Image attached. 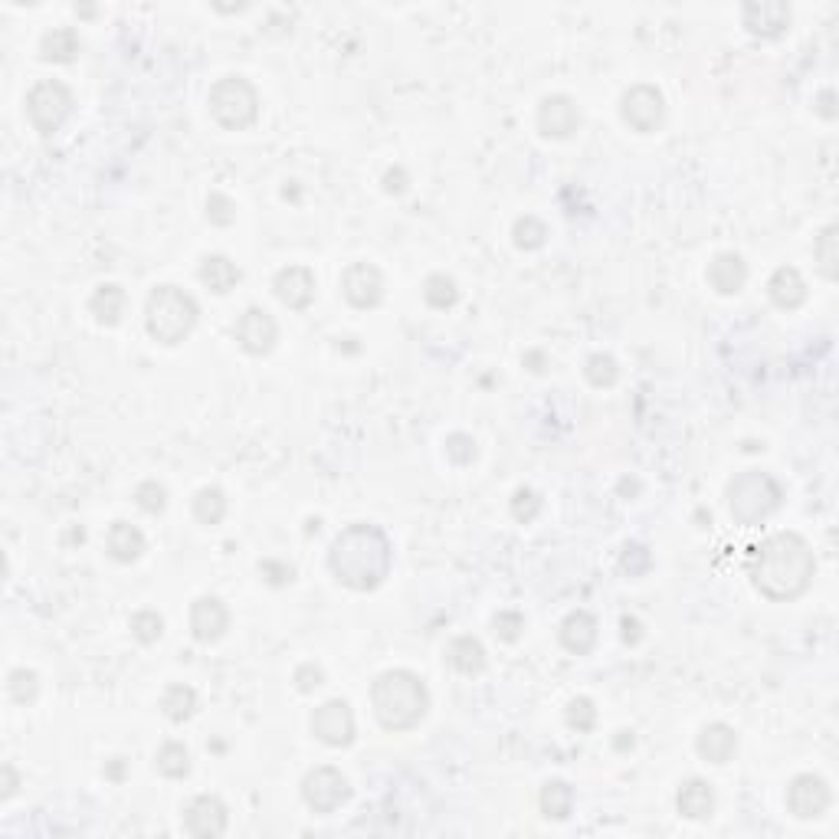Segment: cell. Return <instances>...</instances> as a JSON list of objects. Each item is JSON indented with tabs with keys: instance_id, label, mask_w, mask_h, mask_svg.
I'll use <instances>...</instances> for the list:
<instances>
[{
	"instance_id": "obj_25",
	"label": "cell",
	"mask_w": 839,
	"mask_h": 839,
	"mask_svg": "<svg viewBox=\"0 0 839 839\" xmlns=\"http://www.w3.org/2000/svg\"><path fill=\"white\" fill-rule=\"evenodd\" d=\"M105 551L118 564H135L145 554V535L128 522H112L109 535H105Z\"/></svg>"
},
{
	"instance_id": "obj_8",
	"label": "cell",
	"mask_w": 839,
	"mask_h": 839,
	"mask_svg": "<svg viewBox=\"0 0 839 839\" xmlns=\"http://www.w3.org/2000/svg\"><path fill=\"white\" fill-rule=\"evenodd\" d=\"M620 115L623 122L633 128V132L640 135H653L656 128H663L666 122V99L663 92L656 86H649V82H636L623 92L620 99Z\"/></svg>"
},
{
	"instance_id": "obj_42",
	"label": "cell",
	"mask_w": 839,
	"mask_h": 839,
	"mask_svg": "<svg viewBox=\"0 0 839 839\" xmlns=\"http://www.w3.org/2000/svg\"><path fill=\"white\" fill-rule=\"evenodd\" d=\"M207 220L214 223V227H230V223H236V204L223 191H210Z\"/></svg>"
},
{
	"instance_id": "obj_15",
	"label": "cell",
	"mask_w": 839,
	"mask_h": 839,
	"mask_svg": "<svg viewBox=\"0 0 839 839\" xmlns=\"http://www.w3.org/2000/svg\"><path fill=\"white\" fill-rule=\"evenodd\" d=\"M227 803L214 794H200L184 807V830L197 839H217L227 833Z\"/></svg>"
},
{
	"instance_id": "obj_36",
	"label": "cell",
	"mask_w": 839,
	"mask_h": 839,
	"mask_svg": "<svg viewBox=\"0 0 839 839\" xmlns=\"http://www.w3.org/2000/svg\"><path fill=\"white\" fill-rule=\"evenodd\" d=\"M512 243L518 246V250H525V253L541 250V246L548 243V223L538 220V217H531V214L518 217L515 227H512Z\"/></svg>"
},
{
	"instance_id": "obj_32",
	"label": "cell",
	"mask_w": 839,
	"mask_h": 839,
	"mask_svg": "<svg viewBox=\"0 0 839 839\" xmlns=\"http://www.w3.org/2000/svg\"><path fill=\"white\" fill-rule=\"evenodd\" d=\"M155 767L158 774L171 777V781H181V777L191 774V751L181 741H164L155 754Z\"/></svg>"
},
{
	"instance_id": "obj_10",
	"label": "cell",
	"mask_w": 839,
	"mask_h": 839,
	"mask_svg": "<svg viewBox=\"0 0 839 839\" xmlns=\"http://www.w3.org/2000/svg\"><path fill=\"white\" fill-rule=\"evenodd\" d=\"M233 338L236 345H240L246 354H253V358H263L276 348L279 341V325L276 318L269 315L266 309H259V305H250L240 318H236L233 325Z\"/></svg>"
},
{
	"instance_id": "obj_53",
	"label": "cell",
	"mask_w": 839,
	"mask_h": 839,
	"mask_svg": "<svg viewBox=\"0 0 839 839\" xmlns=\"http://www.w3.org/2000/svg\"><path fill=\"white\" fill-rule=\"evenodd\" d=\"M82 541H86V531H82V525H73L63 535V545H82Z\"/></svg>"
},
{
	"instance_id": "obj_49",
	"label": "cell",
	"mask_w": 839,
	"mask_h": 839,
	"mask_svg": "<svg viewBox=\"0 0 839 839\" xmlns=\"http://www.w3.org/2000/svg\"><path fill=\"white\" fill-rule=\"evenodd\" d=\"M0 777H4V784H0V800H10L17 794V787H20V777L14 771V764H4L0 767Z\"/></svg>"
},
{
	"instance_id": "obj_12",
	"label": "cell",
	"mask_w": 839,
	"mask_h": 839,
	"mask_svg": "<svg viewBox=\"0 0 839 839\" xmlns=\"http://www.w3.org/2000/svg\"><path fill=\"white\" fill-rule=\"evenodd\" d=\"M830 803H833L830 784L820 774H797L787 784V810L797 820H820L830 810Z\"/></svg>"
},
{
	"instance_id": "obj_41",
	"label": "cell",
	"mask_w": 839,
	"mask_h": 839,
	"mask_svg": "<svg viewBox=\"0 0 839 839\" xmlns=\"http://www.w3.org/2000/svg\"><path fill=\"white\" fill-rule=\"evenodd\" d=\"M538 512H541V495L535 489H528V486L515 489V495H512V518L515 522H522V525L535 522Z\"/></svg>"
},
{
	"instance_id": "obj_2",
	"label": "cell",
	"mask_w": 839,
	"mask_h": 839,
	"mask_svg": "<svg viewBox=\"0 0 839 839\" xmlns=\"http://www.w3.org/2000/svg\"><path fill=\"white\" fill-rule=\"evenodd\" d=\"M328 567H332L338 584H345L348 590H358V594H368V590H377L391 577L394 545L381 525H371V522L348 525L332 541Z\"/></svg>"
},
{
	"instance_id": "obj_22",
	"label": "cell",
	"mask_w": 839,
	"mask_h": 839,
	"mask_svg": "<svg viewBox=\"0 0 839 839\" xmlns=\"http://www.w3.org/2000/svg\"><path fill=\"white\" fill-rule=\"evenodd\" d=\"M748 282V263L738 253H718L708 263V286L718 295H738Z\"/></svg>"
},
{
	"instance_id": "obj_38",
	"label": "cell",
	"mask_w": 839,
	"mask_h": 839,
	"mask_svg": "<svg viewBox=\"0 0 839 839\" xmlns=\"http://www.w3.org/2000/svg\"><path fill=\"white\" fill-rule=\"evenodd\" d=\"M7 695H10V702L30 705L40 695V676L33 669H14L7 676Z\"/></svg>"
},
{
	"instance_id": "obj_3",
	"label": "cell",
	"mask_w": 839,
	"mask_h": 839,
	"mask_svg": "<svg viewBox=\"0 0 839 839\" xmlns=\"http://www.w3.org/2000/svg\"><path fill=\"white\" fill-rule=\"evenodd\" d=\"M371 708L384 731H410L430 712V692L417 672L387 669L371 685Z\"/></svg>"
},
{
	"instance_id": "obj_13",
	"label": "cell",
	"mask_w": 839,
	"mask_h": 839,
	"mask_svg": "<svg viewBox=\"0 0 839 839\" xmlns=\"http://www.w3.org/2000/svg\"><path fill=\"white\" fill-rule=\"evenodd\" d=\"M341 295L354 309H377L384 302V276L371 263H351L341 273Z\"/></svg>"
},
{
	"instance_id": "obj_23",
	"label": "cell",
	"mask_w": 839,
	"mask_h": 839,
	"mask_svg": "<svg viewBox=\"0 0 839 839\" xmlns=\"http://www.w3.org/2000/svg\"><path fill=\"white\" fill-rule=\"evenodd\" d=\"M676 810L685 820H708L715 813V787L702 777H689L676 790Z\"/></svg>"
},
{
	"instance_id": "obj_18",
	"label": "cell",
	"mask_w": 839,
	"mask_h": 839,
	"mask_svg": "<svg viewBox=\"0 0 839 839\" xmlns=\"http://www.w3.org/2000/svg\"><path fill=\"white\" fill-rule=\"evenodd\" d=\"M230 630V610L220 597H200L191 607V633L197 643H217Z\"/></svg>"
},
{
	"instance_id": "obj_27",
	"label": "cell",
	"mask_w": 839,
	"mask_h": 839,
	"mask_svg": "<svg viewBox=\"0 0 839 839\" xmlns=\"http://www.w3.org/2000/svg\"><path fill=\"white\" fill-rule=\"evenodd\" d=\"M446 663L453 666L459 676H479L486 669V646L476 636H456L446 646Z\"/></svg>"
},
{
	"instance_id": "obj_24",
	"label": "cell",
	"mask_w": 839,
	"mask_h": 839,
	"mask_svg": "<svg viewBox=\"0 0 839 839\" xmlns=\"http://www.w3.org/2000/svg\"><path fill=\"white\" fill-rule=\"evenodd\" d=\"M197 279L204 282V286H207L210 292L227 295V292H233L236 286H240L243 273H240V266H236L230 256H223V253H210V256L200 259Z\"/></svg>"
},
{
	"instance_id": "obj_16",
	"label": "cell",
	"mask_w": 839,
	"mask_h": 839,
	"mask_svg": "<svg viewBox=\"0 0 839 839\" xmlns=\"http://www.w3.org/2000/svg\"><path fill=\"white\" fill-rule=\"evenodd\" d=\"M577 128H581V112H577V102L564 92H554V96L541 99L538 105V132L545 138H571Z\"/></svg>"
},
{
	"instance_id": "obj_39",
	"label": "cell",
	"mask_w": 839,
	"mask_h": 839,
	"mask_svg": "<svg viewBox=\"0 0 839 839\" xmlns=\"http://www.w3.org/2000/svg\"><path fill=\"white\" fill-rule=\"evenodd\" d=\"M128 626H132V636L138 643H158L161 640V633H164V620H161V613L158 610H138L132 613V620H128Z\"/></svg>"
},
{
	"instance_id": "obj_19",
	"label": "cell",
	"mask_w": 839,
	"mask_h": 839,
	"mask_svg": "<svg viewBox=\"0 0 839 839\" xmlns=\"http://www.w3.org/2000/svg\"><path fill=\"white\" fill-rule=\"evenodd\" d=\"M695 751L708 764H728L738 754V731L725 722H712L699 731L695 738Z\"/></svg>"
},
{
	"instance_id": "obj_11",
	"label": "cell",
	"mask_w": 839,
	"mask_h": 839,
	"mask_svg": "<svg viewBox=\"0 0 839 839\" xmlns=\"http://www.w3.org/2000/svg\"><path fill=\"white\" fill-rule=\"evenodd\" d=\"M354 731V712L345 699H328L312 712V735L328 748H348Z\"/></svg>"
},
{
	"instance_id": "obj_40",
	"label": "cell",
	"mask_w": 839,
	"mask_h": 839,
	"mask_svg": "<svg viewBox=\"0 0 839 839\" xmlns=\"http://www.w3.org/2000/svg\"><path fill=\"white\" fill-rule=\"evenodd\" d=\"M135 502H138L141 512L161 515L164 508H168V489H164L158 479H145V482H141V486L135 489Z\"/></svg>"
},
{
	"instance_id": "obj_34",
	"label": "cell",
	"mask_w": 839,
	"mask_h": 839,
	"mask_svg": "<svg viewBox=\"0 0 839 839\" xmlns=\"http://www.w3.org/2000/svg\"><path fill=\"white\" fill-rule=\"evenodd\" d=\"M423 302H427L430 309H436V312L453 309V305L459 302V286H456V279L446 276V273L427 276V282H423Z\"/></svg>"
},
{
	"instance_id": "obj_7",
	"label": "cell",
	"mask_w": 839,
	"mask_h": 839,
	"mask_svg": "<svg viewBox=\"0 0 839 839\" xmlns=\"http://www.w3.org/2000/svg\"><path fill=\"white\" fill-rule=\"evenodd\" d=\"M73 92L66 82L59 79H43L27 92V115L33 132H40L43 138L56 135L69 115H73Z\"/></svg>"
},
{
	"instance_id": "obj_33",
	"label": "cell",
	"mask_w": 839,
	"mask_h": 839,
	"mask_svg": "<svg viewBox=\"0 0 839 839\" xmlns=\"http://www.w3.org/2000/svg\"><path fill=\"white\" fill-rule=\"evenodd\" d=\"M194 518L200 525H220L227 518V495L217 486H204L194 495Z\"/></svg>"
},
{
	"instance_id": "obj_52",
	"label": "cell",
	"mask_w": 839,
	"mask_h": 839,
	"mask_svg": "<svg viewBox=\"0 0 839 839\" xmlns=\"http://www.w3.org/2000/svg\"><path fill=\"white\" fill-rule=\"evenodd\" d=\"M125 767H128L125 758H112L109 764L102 767V774L109 777V781H122V777H125Z\"/></svg>"
},
{
	"instance_id": "obj_17",
	"label": "cell",
	"mask_w": 839,
	"mask_h": 839,
	"mask_svg": "<svg viewBox=\"0 0 839 839\" xmlns=\"http://www.w3.org/2000/svg\"><path fill=\"white\" fill-rule=\"evenodd\" d=\"M273 292H276V299L286 305V309H295V312L309 309V305L315 302V276H312V269H305V266L279 269L276 279H273Z\"/></svg>"
},
{
	"instance_id": "obj_37",
	"label": "cell",
	"mask_w": 839,
	"mask_h": 839,
	"mask_svg": "<svg viewBox=\"0 0 839 839\" xmlns=\"http://www.w3.org/2000/svg\"><path fill=\"white\" fill-rule=\"evenodd\" d=\"M564 722H567V728H571V731H577V735H587V731H594V725H597V705H594V699H587V695H577V699L567 702Z\"/></svg>"
},
{
	"instance_id": "obj_20",
	"label": "cell",
	"mask_w": 839,
	"mask_h": 839,
	"mask_svg": "<svg viewBox=\"0 0 839 839\" xmlns=\"http://www.w3.org/2000/svg\"><path fill=\"white\" fill-rule=\"evenodd\" d=\"M597 636H600L597 620H594V613H587V610H571L561 620V630H558L561 646L574 656H587L590 649L597 646Z\"/></svg>"
},
{
	"instance_id": "obj_50",
	"label": "cell",
	"mask_w": 839,
	"mask_h": 839,
	"mask_svg": "<svg viewBox=\"0 0 839 839\" xmlns=\"http://www.w3.org/2000/svg\"><path fill=\"white\" fill-rule=\"evenodd\" d=\"M813 109H817V115H823L826 122H833L836 118V92L833 89H823L817 102H813Z\"/></svg>"
},
{
	"instance_id": "obj_21",
	"label": "cell",
	"mask_w": 839,
	"mask_h": 839,
	"mask_svg": "<svg viewBox=\"0 0 839 839\" xmlns=\"http://www.w3.org/2000/svg\"><path fill=\"white\" fill-rule=\"evenodd\" d=\"M767 295H771V302L777 305V309L794 312L807 302V282H803L800 269L781 266V269H774L771 279H767Z\"/></svg>"
},
{
	"instance_id": "obj_35",
	"label": "cell",
	"mask_w": 839,
	"mask_h": 839,
	"mask_svg": "<svg viewBox=\"0 0 839 839\" xmlns=\"http://www.w3.org/2000/svg\"><path fill=\"white\" fill-rule=\"evenodd\" d=\"M584 377H587L590 387H597V391H607V387H613V384L620 381V364H617L613 354L597 351V354H590V358H587Z\"/></svg>"
},
{
	"instance_id": "obj_26",
	"label": "cell",
	"mask_w": 839,
	"mask_h": 839,
	"mask_svg": "<svg viewBox=\"0 0 839 839\" xmlns=\"http://www.w3.org/2000/svg\"><path fill=\"white\" fill-rule=\"evenodd\" d=\"M125 305H128V295L122 286H115V282H102V286L89 295V312L96 315V322L105 328H115L122 322Z\"/></svg>"
},
{
	"instance_id": "obj_48",
	"label": "cell",
	"mask_w": 839,
	"mask_h": 839,
	"mask_svg": "<svg viewBox=\"0 0 839 839\" xmlns=\"http://www.w3.org/2000/svg\"><path fill=\"white\" fill-rule=\"evenodd\" d=\"M407 187H410V177H407L404 168H391L384 174V191L387 194H404Z\"/></svg>"
},
{
	"instance_id": "obj_6",
	"label": "cell",
	"mask_w": 839,
	"mask_h": 839,
	"mask_svg": "<svg viewBox=\"0 0 839 839\" xmlns=\"http://www.w3.org/2000/svg\"><path fill=\"white\" fill-rule=\"evenodd\" d=\"M210 115L227 132H243L259 118V92L250 79L223 76L210 86Z\"/></svg>"
},
{
	"instance_id": "obj_31",
	"label": "cell",
	"mask_w": 839,
	"mask_h": 839,
	"mask_svg": "<svg viewBox=\"0 0 839 839\" xmlns=\"http://www.w3.org/2000/svg\"><path fill=\"white\" fill-rule=\"evenodd\" d=\"M813 259H817L820 273L836 282L839 279V227L830 223V227H823L820 236L813 240Z\"/></svg>"
},
{
	"instance_id": "obj_5",
	"label": "cell",
	"mask_w": 839,
	"mask_h": 839,
	"mask_svg": "<svg viewBox=\"0 0 839 839\" xmlns=\"http://www.w3.org/2000/svg\"><path fill=\"white\" fill-rule=\"evenodd\" d=\"M784 502V489L771 472L748 469L728 482V508L731 518L744 528H758L767 522Z\"/></svg>"
},
{
	"instance_id": "obj_55",
	"label": "cell",
	"mask_w": 839,
	"mask_h": 839,
	"mask_svg": "<svg viewBox=\"0 0 839 839\" xmlns=\"http://www.w3.org/2000/svg\"><path fill=\"white\" fill-rule=\"evenodd\" d=\"M525 361H528V364H535V368H531V371H538V374H541V371H545V358H541V354H538V351H531V354H525Z\"/></svg>"
},
{
	"instance_id": "obj_44",
	"label": "cell",
	"mask_w": 839,
	"mask_h": 839,
	"mask_svg": "<svg viewBox=\"0 0 839 839\" xmlns=\"http://www.w3.org/2000/svg\"><path fill=\"white\" fill-rule=\"evenodd\" d=\"M649 567H653V558H649V551L643 545H626L620 554V571L630 574V577H643Z\"/></svg>"
},
{
	"instance_id": "obj_1",
	"label": "cell",
	"mask_w": 839,
	"mask_h": 839,
	"mask_svg": "<svg viewBox=\"0 0 839 839\" xmlns=\"http://www.w3.org/2000/svg\"><path fill=\"white\" fill-rule=\"evenodd\" d=\"M748 574L761 597L774 600V604H790L810 590L813 574H817V558L800 535L777 531L754 548Z\"/></svg>"
},
{
	"instance_id": "obj_43",
	"label": "cell",
	"mask_w": 839,
	"mask_h": 839,
	"mask_svg": "<svg viewBox=\"0 0 839 839\" xmlns=\"http://www.w3.org/2000/svg\"><path fill=\"white\" fill-rule=\"evenodd\" d=\"M492 626H495V636H499L502 643H515L525 630V617L518 610H502V613H495Z\"/></svg>"
},
{
	"instance_id": "obj_51",
	"label": "cell",
	"mask_w": 839,
	"mask_h": 839,
	"mask_svg": "<svg viewBox=\"0 0 839 839\" xmlns=\"http://www.w3.org/2000/svg\"><path fill=\"white\" fill-rule=\"evenodd\" d=\"M620 626H623V643L626 646H636V643L643 640V623L636 620V617H623Z\"/></svg>"
},
{
	"instance_id": "obj_4",
	"label": "cell",
	"mask_w": 839,
	"mask_h": 839,
	"mask_svg": "<svg viewBox=\"0 0 839 839\" xmlns=\"http://www.w3.org/2000/svg\"><path fill=\"white\" fill-rule=\"evenodd\" d=\"M200 318V305L191 292L177 286H158L151 289L145 302V328L158 345H181V341L194 332Z\"/></svg>"
},
{
	"instance_id": "obj_28",
	"label": "cell",
	"mask_w": 839,
	"mask_h": 839,
	"mask_svg": "<svg viewBox=\"0 0 839 839\" xmlns=\"http://www.w3.org/2000/svg\"><path fill=\"white\" fill-rule=\"evenodd\" d=\"M79 50H82V43L73 27H56L50 33H43V40H40L43 63H73Z\"/></svg>"
},
{
	"instance_id": "obj_45",
	"label": "cell",
	"mask_w": 839,
	"mask_h": 839,
	"mask_svg": "<svg viewBox=\"0 0 839 839\" xmlns=\"http://www.w3.org/2000/svg\"><path fill=\"white\" fill-rule=\"evenodd\" d=\"M446 456L453 459L456 466H469L476 459V440L469 433H453L446 436Z\"/></svg>"
},
{
	"instance_id": "obj_9",
	"label": "cell",
	"mask_w": 839,
	"mask_h": 839,
	"mask_svg": "<svg viewBox=\"0 0 839 839\" xmlns=\"http://www.w3.org/2000/svg\"><path fill=\"white\" fill-rule=\"evenodd\" d=\"M302 800H305V807L315 813H335L351 800V784L332 764L315 767V771L305 774V781H302Z\"/></svg>"
},
{
	"instance_id": "obj_54",
	"label": "cell",
	"mask_w": 839,
	"mask_h": 839,
	"mask_svg": "<svg viewBox=\"0 0 839 839\" xmlns=\"http://www.w3.org/2000/svg\"><path fill=\"white\" fill-rule=\"evenodd\" d=\"M633 744H636V741H633V731H620V738L613 741V748H617V751H626V748H633Z\"/></svg>"
},
{
	"instance_id": "obj_46",
	"label": "cell",
	"mask_w": 839,
	"mask_h": 839,
	"mask_svg": "<svg viewBox=\"0 0 839 839\" xmlns=\"http://www.w3.org/2000/svg\"><path fill=\"white\" fill-rule=\"evenodd\" d=\"M259 574L266 577L273 587H286L292 584V577H295V567L286 564V561H276V558H266V561H259Z\"/></svg>"
},
{
	"instance_id": "obj_47",
	"label": "cell",
	"mask_w": 839,
	"mask_h": 839,
	"mask_svg": "<svg viewBox=\"0 0 839 839\" xmlns=\"http://www.w3.org/2000/svg\"><path fill=\"white\" fill-rule=\"evenodd\" d=\"M292 682H295V689H299V692H315L318 685L325 682V672H322V666H315V663H302L299 669H295Z\"/></svg>"
},
{
	"instance_id": "obj_30",
	"label": "cell",
	"mask_w": 839,
	"mask_h": 839,
	"mask_svg": "<svg viewBox=\"0 0 839 839\" xmlns=\"http://www.w3.org/2000/svg\"><path fill=\"white\" fill-rule=\"evenodd\" d=\"M538 807L548 820H567L574 810V787L564 781H548L538 794Z\"/></svg>"
},
{
	"instance_id": "obj_29",
	"label": "cell",
	"mask_w": 839,
	"mask_h": 839,
	"mask_svg": "<svg viewBox=\"0 0 839 839\" xmlns=\"http://www.w3.org/2000/svg\"><path fill=\"white\" fill-rule=\"evenodd\" d=\"M197 712V692L191 689V685H168L161 695V715L168 718V722L174 725H184V722H191Z\"/></svg>"
},
{
	"instance_id": "obj_14",
	"label": "cell",
	"mask_w": 839,
	"mask_h": 839,
	"mask_svg": "<svg viewBox=\"0 0 839 839\" xmlns=\"http://www.w3.org/2000/svg\"><path fill=\"white\" fill-rule=\"evenodd\" d=\"M790 17H794V10H790V4H784V0H751V4L741 7L744 30L761 40L784 37L790 27Z\"/></svg>"
}]
</instances>
